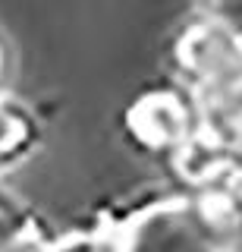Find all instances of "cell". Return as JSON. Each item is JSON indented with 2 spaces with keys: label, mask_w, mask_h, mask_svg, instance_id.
Wrapping results in <instances>:
<instances>
[{
  "label": "cell",
  "mask_w": 242,
  "mask_h": 252,
  "mask_svg": "<svg viewBox=\"0 0 242 252\" xmlns=\"http://www.w3.org/2000/svg\"><path fill=\"white\" fill-rule=\"evenodd\" d=\"M120 252H214V240L195 211L183 205H163L129 227Z\"/></svg>",
  "instance_id": "1"
},
{
  "label": "cell",
  "mask_w": 242,
  "mask_h": 252,
  "mask_svg": "<svg viewBox=\"0 0 242 252\" xmlns=\"http://www.w3.org/2000/svg\"><path fill=\"white\" fill-rule=\"evenodd\" d=\"M26 139H28V123L13 107L0 104V164L10 161L13 155H19Z\"/></svg>",
  "instance_id": "2"
}]
</instances>
